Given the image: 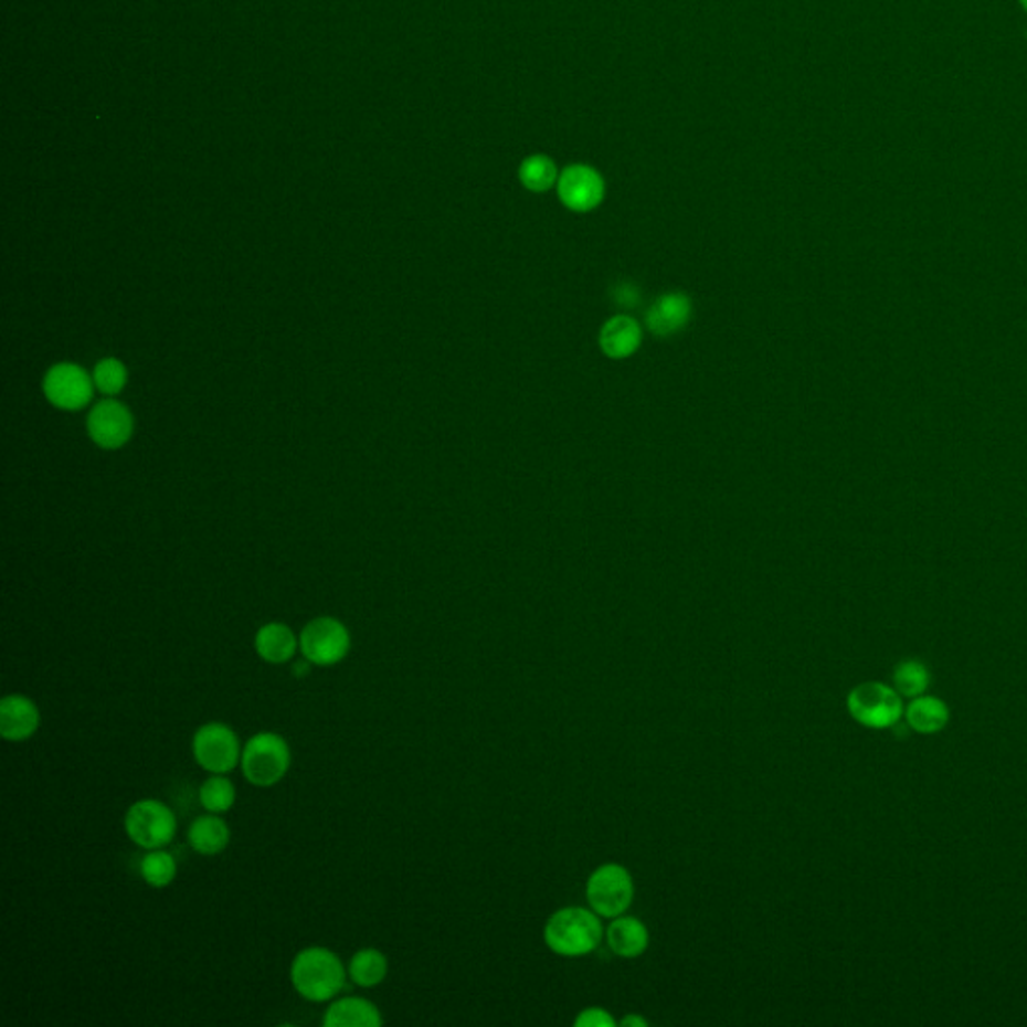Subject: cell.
Here are the masks:
<instances>
[{"label": "cell", "mask_w": 1027, "mask_h": 1027, "mask_svg": "<svg viewBox=\"0 0 1027 1027\" xmlns=\"http://www.w3.org/2000/svg\"><path fill=\"white\" fill-rule=\"evenodd\" d=\"M187 841L193 851L203 857H215L230 847L231 829L225 819L215 813L199 815L198 819L189 825Z\"/></svg>", "instance_id": "2e32d148"}, {"label": "cell", "mask_w": 1027, "mask_h": 1027, "mask_svg": "<svg viewBox=\"0 0 1027 1027\" xmlns=\"http://www.w3.org/2000/svg\"><path fill=\"white\" fill-rule=\"evenodd\" d=\"M93 380L75 363H56L44 375V395L61 410L85 407L93 398Z\"/></svg>", "instance_id": "9c48e42d"}, {"label": "cell", "mask_w": 1027, "mask_h": 1027, "mask_svg": "<svg viewBox=\"0 0 1027 1027\" xmlns=\"http://www.w3.org/2000/svg\"><path fill=\"white\" fill-rule=\"evenodd\" d=\"M350 631L333 616L314 618L299 634V653L314 667H336L350 655Z\"/></svg>", "instance_id": "52a82bcc"}, {"label": "cell", "mask_w": 1027, "mask_h": 1027, "mask_svg": "<svg viewBox=\"0 0 1027 1027\" xmlns=\"http://www.w3.org/2000/svg\"><path fill=\"white\" fill-rule=\"evenodd\" d=\"M893 682H896V690H899V695L919 697L923 690L928 689V668L918 660H906L896 668Z\"/></svg>", "instance_id": "cb8c5ba5"}, {"label": "cell", "mask_w": 1027, "mask_h": 1027, "mask_svg": "<svg viewBox=\"0 0 1027 1027\" xmlns=\"http://www.w3.org/2000/svg\"><path fill=\"white\" fill-rule=\"evenodd\" d=\"M586 899L596 915L614 919L633 906L634 881L628 869L618 864H604L592 871L586 881Z\"/></svg>", "instance_id": "8992f818"}, {"label": "cell", "mask_w": 1027, "mask_h": 1027, "mask_svg": "<svg viewBox=\"0 0 1027 1027\" xmlns=\"http://www.w3.org/2000/svg\"><path fill=\"white\" fill-rule=\"evenodd\" d=\"M87 427L97 446L117 449L133 436V415L117 400H103L91 410Z\"/></svg>", "instance_id": "30bf717a"}, {"label": "cell", "mask_w": 1027, "mask_h": 1027, "mask_svg": "<svg viewBox=\"0 0 1027 1027\" xmlns=\"http://www.w3.org/2000/svg\"><path fill=\"white\" fill-rule=\"evenodd\" d=\"M574 1026L576 1027H614L616 1021L614 1017L602 1009V1007H586L582 1009L576 1019H574Z\"/></svg>", "instance_id": "484cf974"}, {"label": "cell", "mask_w": 1027, "mask_h": 1027, "mask_svg": "<svg viewBox=\"0 0 1027 1027\" xmlns=\"http://www.w3.org/2000/svg\"><path fill=\"white\" fill-rule=\"evenodd\" d=\"M648 929L640 919L618 918L613 919V923L606 929V943L613 951L614 955L624 957V960H634L640 957L648 947Z\"/></svg>", "instance_id": "e0dca14e"}, {"label": "cell", "mask_w": 1027, "mask_h": 1027, "mask_svg": "<svg viewBox=\"0 0 1027 1027\" xmlns=\"http://www.w3.org/2000/svg\"><path fill=\"white\" fill-rule=\"evenodd\" d=\"M237 791L227 775H211L199 787V803L208 813L223 815L235 805Z\"/></svg>", "instance_id": "44dd1931"}, {"label": "cell", "mask_w": 1027, "mask_h": 1027, "mask_svg": "<svg viewBox=\"0 0 1027 1027\" xmlns=\"http://www.w3.org/2000/svg\"><path fill=\"white\" fill-rule=\"evenodd\" d=\"M909 727L923 734L938 732L950 721V711L945 702L935 697H919L908 707Z\"/></svg>", "instance_id": "ffe728a7"}, {"label": "cell", "mask_w": 1027, "mask_h": 1027, "mask_svg": "<svg viewBox=\"0 0 1027 1027\" xmlns=\"http://www.w3.org/2000/svg\"><path fill=\"white\" fill-rule=\"evenodd\" d=\"M602 933L601 915H596L592 909L564 908L558 909L548 919L544 941L548 950L554 951L557 955L582 957L601 945Z\"/></svg>", "instance_id": "7a4b0ae2"}, {"label": "cell", "mask_w": 1027, "mask_h": 1027, "mask_svg": "<svg viewBox=\"0 0 1027 1027\" xmlns=\"http://www.w3.org/2000/svg\"><path fill=\"white\" fill-rule=\"evenodd\" d=\"M614 296H616L614 297V301H616L618 306L633 307L636 306L638 301H640V294H638V289H636V287L631 284L618 285Z\"/></svg>", "instance_id": "4316f807"}, {"label": "cell", "mask_w": 1027, "mask_h": 1027, "mask_svg": "<svg viewBox=\"0 0 1027 1027\" xmlns=\"http://www.w3.org/2000/svg\"><path fill=\"white\" fill-rule=\"evenodd\" d=\"M643 341L640 326L633 317L614 316L601 329V348L608 358L624 360L638 350Z\"/></svg>", "instance_id": "ac0fdd59"}, {"label": "cell", "mask_w": 1027, "mask_h": 1027, "mask_svg": "<svg viewBox=\"0 0 1027 1027\" xmlns=\"http://www.w3.org/2000/svg\"><path fill=\"white\" fill-rule=\"evenodd\" d=\"M139 871L145 879V883L155 889H165L176 881L177 861L176 857L163 849H151L141 859Z\"/></svg>", "instance_id": "7402d4cb"}, {"label": "cell", "mask_w": 1027, "mask_h": 1027, "mask_svg": "<svg viewBox=\"0 0 1027 1027\" xmlns=\"http://www.w3.org/2000/svg\"><path fill=\"white\" fill-rule=\"evenodd\" d=\"M558 195L562 203L572 211H591L604 198V183L601 176L584 165L569 167L558 181Z\"/></svg>", "instance_id": "8fae6325"}, {"label": "cell", "mask_w": 1027, "mask_h": 1027, "mask_svg": "<svg viewBox=\"0 0 1027 1027\" xmlns=\"http://www.w3.org/2000/svg\"><path fill=\"white\" fill-rule=\"evenodd\" d=\"M847 709L855 721L869 729H889L903 714L899 692L881 682H864L855 687L847 697Z\"/></svg>", "instance_id": "ba28073f"}, {"label": "cell", "mask_w": 1027, "mask_h": 1027, "mask_svg": "<svg viewBox=\"0 0 1027 1027\" xmlns=\"http://www.w3.org/2000/svg\"><path fill=\"white\" fill-rule=\"evenodd\" d=\"M93 382H95V385L99 388L103 394H119L120 390L125 388V383H127V370H125V366H123L119 360H115V358L100 360L99 363H97V368H95V373H93Z\"/></svg>", "instance_id": "d4e9b609"}, {"label": "cell", "mask_w": 1027, "mask_h": 1027, "mask_svg": "<svg viewBox=\"0 0 1027 1027\" xmlns=\"http://www.w3.org/2000/svg\"><path fill=\"white\" fill-rule=\"evenodd\" d=\"M520 179L530 191H547L557 181V167L548 157H530L520 167Z\"/></svg>", "instance_id": "603a6c76"}, {"label": "cell", "mask_w": 1027, "mask_h": 1027, "mask_svg": "<svg viewBox=\"0 0 1027 1027\" xmlns=\"http://www.w3.org/2000/svg\"><path fill=\"white\" fill-rule=\"evenodd\" d=\"M690 311L692 306L685 294L660 296L646 314V328L660 338L675 336L689 324Z\"/></svg>", "instance_id": "5bb4252c"}, {"label": "cell", "mask_w": 1027, "mask_h": 1027, "mask_svg": "<svg viewBox=\"0 0 1027 1027\" xmlns=\"http://www.w3.org/2000/svg\"><path fill=\"white\" fill-rule=\"evenodd\" d=\"M390 972V962L383 951L375 947H363L351 955L348 963V977L353 984L363 989H372L385 982Z\"/></svg>", "instance_id": "d6986e66"}, {"label": "cell", "mask_w": 1027, "mask_h": 1027, "mask_svg": "<svg viewBox=\"0 0 1027 1027\" xmlns=\"http://www.w3.org/2000/svg\"><path fill=\"white\" fill-rule=\"evenodd\" d=\"M255 653L267 665H287L299 650V636L284 623L263 624L255 634Z\"/></svg>", "instance_id": "4fadbf2b"}, {"label": "cell", "mask_w": 1027, "mask_h": 1027, "mask_svg": "<svg viewBox=\"0 0 1027 1027\" xmlns=\"http://www.w3.org/2000/svg\"><path fill=\"white\" fill-rule=\"evenodd\" d=\"M41 727V711L36 702L24 695H7L0 700V734L9 743H24L33 739Z\"/></svg>", "instance_id": "7c38bea8"}, {"label": "cell", "mask_w": 1027, "mask_h": 1027, "mask_svg": "<svg viewBox=\"0 0 1027 1027\" xmlns=\"http://www.w3.org/2000/svg\"><path fill=\"white\" fill-rule=\"evenodd\" d=\"M292 766V747L279 732L262 731L243 744L241 771L255 787H274Z\"/></svg>", "instance_id": "3957f363"}, {"label": "cell", "mask_w": 1027, "mask_h": 1027, "mask_svg": "<svg viewBox=\"0 0 1027 1027\" xmlns=\"http://www.w3.org/2000/svg\"><path fill=\"white\" fill-rule=\"evenodd\" d=\"M321 1024L326 1027H380L383 1017L370 999L348 995L331 999V1006L328 1007Z\"/></svg>", "instance_id": "9a60e30c"}, {"label": "cell", "mask_w": 1027, "mask_h": 1027, "mask_svg": "<svg viewBox=\"0 0 1027 1027\" xmlns=\"http://www.w3.org/2000/svg\"><path fill=\"white\" fill-rule=\"evenodd\" d=\"M621 1026L623 1027H646L648 1026V1021H646L645 1017L633 1016V1014H631V1016L624 1017L623 1021H621Z\"/></svg>", "instance_id": "f1b7e54d"}, {"label": "cell", "mask_w": 1027, "mask_h": 1027, "mask_svg": "<svg viewBox=\"0 0 1027 1027\" xmlns=\"http://www.w3.org/2000/svg\"><path fill=\"white\" fill-rule=\"evenodd\" d=\"M346 977L348 967L339 960L338 953L319 945L299 951L289 967L294 989L311 1004L336 999L346 985Z\"/></svg>", "instance_id": "6da1fadb"}, {"label": "cell", "mask_w": 1027, "mask_h": 1027, "mask_svg": "<svg viewBox=\"0 0 1027 1027\" xmlns=\"http://www.w3.org/2000/svg\"><path fill=\"white\" fill-rule=\"evenodd\" d=\"M311 667H314V665H311L307 658L301 656V660L294 663V673H296V677H307V675H309V670H311Z\"/></svg>", "instance_id": "83f0119b"}, {"label": "cell", "mask_w": 1027, "mask_h": 1027, "mask_svg": "<svg viewBox=\"0 0 1027 1027\" xmlns=\"http://www.w3.org/2000/svg\"><path fill=\"white\" fill-rule=\"evenodd\" d=\"M193 759L209 775H230L241 765L240 737L225 722L201 724L191 741Z\"/></svg>", "instance_id": "5b68a950"}, {"label": "cell", "mask_w": 1027, "mask_h": 1027, "mask_svg": "<svg viewBox=\"0 0 1027 1027\" xmlns=\"http://www.w3.org/2000/svg\"><path fill=\"white\" fill-rule=\"evenodd\" d=\"M1021 4H1024V7H1026V11H1027V0H1021Z\"/></svg>", "instance_id": "f546056e"}, {"label": "cell", "mask_w": 1027, "mask_h": 1027, "mask_svg": "<svg viewBox=\"0 0 1027 1027\" xmlns=\"http://www.w3.org/2000/svg\"><path fill=\"white\" fill-rule=\"evenodd\" d=\"M127 837L145 851L163 849L176 839V813L159 798H139L125 813Z\"/></svg>", "instance_id": "277c9868"}]
</instances>
